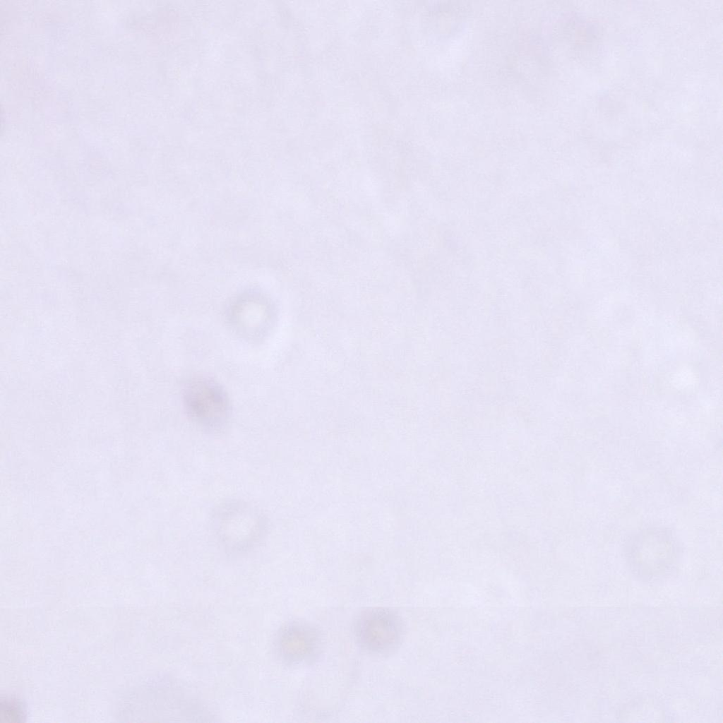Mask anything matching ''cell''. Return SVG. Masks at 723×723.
<instances>
[{
    "label": "cell",
    "mask_w": 723,
    "mask_h": 723,
    "mask_svg": "<svg viewBox=\"0 0 723 723\" xmlns=\"http://www.w3.org/2000/svg\"><path fill=\"white\" fill-rule=\"evenodd\" d=\"M626 554L633 572L639 577L654 578L671 572L678 561L679 546L671 530L649 527L629 540Z\"/></svg>",
    "instance_id": "obj_1"
},
{
    "label": "cell",
    "mask_w": 723,
    "mask_h": 723,
    "mask_svg": "<svg viewBox=\"0 0 723 723\" xmlns=\"http://www.w3.org/2000/svg\"><path fill=\"white\" fill-rule=\"evenodd\" d=\"M318 635L314 628L301 623L283 627L277 639V650L287 663L297 664L310 661L318 648Z\"/></svg>",
    "instance_id": "obj_5"
},
{
    "label": "cell",
    "mask_w": 723,
    "mask_h": 723,
    "mask_svg": "<svg viewBox=\"0 0 723 723\" xmlns=\"http://www.w3.org/2000/svg\"><path fill=\"white\" fill-rule=\"evenodd\" d=\"M213 524L219 541L231 553L251 549L262 538L266 528L262 514L239 501L220 505L214 511Z\"/></svg>",
    "instance_id": "obj_2"
},
{
    "label": "cell",
    "mask_w": 723,
    "mask_h": 723,
    "mask_svg": "<svg viewBox=\"0 0 723 723\" xmlns=\"http://www.w3.org/2000/svg\"><path fill=\"white\" fill-rule=\"evenodd\" d=\"M183 402L186 412L206 429H217L227 422L231 410L223 388L210 378H191L184 386Z\"/></svg>",
    "instance_id": "obj_3"
},
{
    "label": "cell",
    "mask_w": 723,
    "mask_h": 723,
    "mask_svg": "<svg viewBox=\"0 0 723 723\" xmlns=\"http://www.w3.org/2000/svg\"><path fill=\"white\" fill-rule=\"evenodd\" d=\"M356 638L362 647L375 653H386L400 643L402 626L399 617L385 608H371L360 613L354 622Z\"/></svg>",
    "instance_id": "obj_4"
},
{
    "label": "cell",
    "mask_w": 723,
    "mask_h": 723,
    "mask_svg": "<svg viewBox=\"0 0 723 723\" xmlns=\"http://www.w3.org/2000/svg\"><path fill=\"white\" fill-rule=\"evenodd\" d=\"M1 713L3 717L6 718H16V720L18 718H21L23 716V712L20 707L19 703L16 702L13 699H6V701L1 703Z\"/></svg>",
    "instance_id": "obj_6"
}]
</instances>
